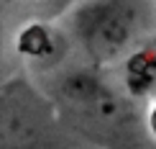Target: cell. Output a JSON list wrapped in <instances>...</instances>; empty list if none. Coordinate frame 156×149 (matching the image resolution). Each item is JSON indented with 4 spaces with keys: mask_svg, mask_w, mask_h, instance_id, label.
Here are the masks:
<instances>
[{
    "mask_svg": "<svg viewBox=\"0 0 156 149\" xmlns=\"http://www.w3.org/2000/svg\"><path fill=\"white\" fill-rule=\"evenodd\" d=\"M16 47L28 59L49 62L59 51V34L51 31L46 23H28L21 28V34L16 39Z\"/></svg>",
    "mask_w": 156,
    "mask_h": 149,
    "instance_id": "cell-4",
    "label": "cell"
},
{
    "mask_svg": "<svg viewBox=\"0 0 156 149\" xmlns=\"http://www.w3.org/2000/svg\"><path fill=\"white\" fill-rule=\"evenodd\" d=\"M141 23V0H77L67 16L69 34L95 67L123 59L138 36Z\"/></svg>",
    "mask_w": 156,
    "mask_h": 149,
    "instance_id": "cell-2",
    "label": "cell"
},
{
    "mask_svg": "<svg viewBox=\"0 0 156 149\" xmlns=\"http://www.w3.org/2000/svg\"><path fill=\"white\" fill-rule=\"evenodd\" d=\"M0 57H3V18H0Z\"/></svg>",
    "mask_w": 156,
    "mask_h": 149,
    "instance_id": "cell-5",
    "label": "cell"
},
{
    "mask_svg": "<svg viewBox=\"0 0 156 149\" xmlns=\"http://www.w3.org/2000/svg\"><path fill=\"white\" fill-rule=\"evenodd\" d=\"M51 108L72 131L105 149H138L146 136L131 93L118 90L100 67H69L54 80Z\"/></svg>",
    "mask_w": 156,
    "mask_h": 149,
    "instance_id": "cell-1",
    "label": "cell"
},
{
    "mask_svg": "<svg viewBox=\"0 0 156 149\" xmlns=\"http://www.w3.org/2000/svg\"><path fill=\"white\" fill-rule=\"evenodd\" d=\"M126 93L146 95L156 90V44L126 54Z\"/></svg>",
    "mask_w": 156,
    "mask_h": 149,
    "instance_id": "cell-3",
    "label": "cell"
}]
</instances>
